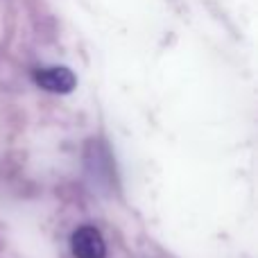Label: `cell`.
Wrapping results in <instances>:
<instances>
[{
    "mask_svg": "<svg viewBox=\"0 0 258 258\" xmlns=\"http://www.w3.org/2000/svg\"><path fill=\"white\" fill-rule=\"evenodd\" d=\"M71 249L75 258H107V245L102 233L91 224H84L71 236Z\"/></svg>",
    "mask_w": 258,
    "mask_h": 258,
    "instance_id": "obj_1",
    "label": "cell"
},
{
    "mask_svg": "<svg viewBox=\"0 0 258 258\" xmlns=\"http://www.w3.org/2000/svg\"><path fill=\"white\" fill-rule=\"evenodd\" d=\"M34 84L41 86L50 93H71L77 86V77L71 68L66 66H50V68H36L34 71Z\"/></svg>",
    "mask_w": 258,
    "mask_h": 258,
    "instance_id": "obj_2",
    "label": "cell"
}]
</instances>
